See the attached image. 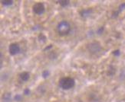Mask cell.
Here are the masks:
<instances>
[{"mask_svg":"<svg viewBox=\"0 0 125 102\" xmlns=\"http://www.w3.org/2000/svg\"><path fill=\"white\" fill-rule=\"evenodd\" d=\"M57 31L60 36H66L71 31V25L67 21H60L57 26Z\"/></svg>","mask_w":125,"mask_h":102,"instance_id":"cell-1","label":"cell"},{"mask_svg":"<svg viewBox=\"0 0 125 102\" xmlns=\"http://www.w3.org/2000/svg\"><path fill=\"white\" fill-rule=\"evenodd\" d=\"M104 31V27H100V28L97 30V34L98 35H101L103 34V32Z\"/></svg>","mask_w":125,"mask_h":102,"instance_id":"cell-14","label":"cell"},{"mask_svg":"<svg viewBox=\"0 0 125 102\" xmlns=\"http://www.w3.org/2000/svg\"><path fill=\"white\" fill-rule=\"evenodd\" d=\"M115 72H116V69H115V68L113 66H109V69H108V70H107V75H108V76H113L115 74Z\"/></svg>","mask_w":125,"mask_h":102,"instance_id":"cell-8","label":"cell"},{"mask_svg":"<svg viewBox=\"0 0 125 102\" xmlns=\"http://www.w3.org/2000/svg\"><path fill=\"white\" fill-rule=\"evenodd\" d=\"M59 87L64 90H69L72 88L74 85L75 81L74 79L71 77H64L59 80Z\"/></svg>","mask_w":125,"mask_h":102,"instance_id":"cell-2","label":"cell"},{"mask_svg":"<svg viewBox=\"0 0 125 102\" xmlns=\"http://www.w3.org/2000/svg\"><path fill=\"white\" fill-rule=\"evenodd\" d=\"M92 13V9L91 8H85L81 10L80 12V15L82 18H88L91 15Z\"/></svg>","mask_w":125,"mask_h":102,"instance_id":"cell-6","label":"cell"},{"mask_svg":"<svg viewBox=\"0 0 125 102\" xmlns=\"http://www.w3.org/2000/svg\"><path fill=\"white\" fill-rule=\"evenodd\" d=\"M14 99L16 101H22V96H21V94H16L15 96Z\"/></svg>","mask_w":125,"mask_h":102,"instance_id":"cell-15","label":"cell"},{"mask_svg":"<svg viewBox=\"0 0 125 102\" xmlns=\"http://www.w3.org/2000/svg\"><path fill=\"white\" fill-rule=\"evenodd\" d=\"M51 48H52V45H49V47H47L44 50H48L49 49H51Z\"/></svg>","mask_w":125,"mask_h":102,"instance_id":"cell-20","label":"cell"},{"mask_svg":"<svg viewBox=\"0 0 125 102\" xmlns=\"http://www.w3.org/2000/svg\"><path fill=\"white\" fill-rule=\"evenodd\" d=\"M49 75H50L49 71H48V70H45V71H43L42 76V77L44 78H48V76H49Z\"/></svg>","mask_w":125,"mask_h":102,"instance_id":"cell-13","label":"cell"},{"mask_svg":"<svg viewBox=\"0 0 125 102\" xmlns=\"http://www.w3.org/2000/svg\"><path fill=\"white\" fill-rule=\"evenodd\" d=\"M9 51L12 56H15L16 54H18L20 52V46L18 44H15V43L10 44L9 47Z\"/></svg>","mask_w":125,"mask_h":102,"instance_id":"cell-5","label":"cell"},{"mask_svg":"<svg viewBox=\"0 0 125 102\" xmlns=\"http://www.w3.org/2000/svg\"><path fill=\"white\" fill-rule=\"evenodd\" d=\"M119 13H120V12H119L118 10L115 11V12H114L113 14H112V18H117L118 16V15H119Z\"/></svg>","mask_w":125,"mask_h":102,"instance_id":"cell-18","label":"cell"},{"mask_svg":"<svg viewBox=\"0 0 125 102\" xmlns=\"http://www.w3.org/2000/svg\"><path fill=\"white\" fill-rule=\"evenodd\" d=\"M24 94H25V95H29L30 94V90H29V88H25V90H24Z\"/></svg>","mask_w":125,"mask_h":102,"instance_id":"cell-19","label":"cell"},{"mask_svg":"<svg viewBox=\"0 0 125 102\" xmlns=\"http://www.w3.org/2000/svg\"><path fill=\"white\" fill-rule=\"evenodd\" d=\"M113 54H114V56L118 57V56H120V55H121V51L119 50H115L113 52Z\"/></svg>","mask_w":125,"mask_h":102,"instance_id":"cell-16","label":"cell"},{"mask_svg":"<svg viewBox=\"0 0 125 102\" xmlns=\"http://www.w3.org/2000/svg\"><path fill=\"white\" fill-rule=\"evenodd\" d=\"M125 9V3H121V5H120V6H119V8H118V11L119 12H122L123 10Z\"/></svg>","mask_w":125,"mask_h":102,"instance_id":"cell-17","label":"cell"},{"mask_svg":"<svg viewBox=\"0 0 125 102\" xmlns=\"http://www.w3.org/2000/svg\"><path fill=\"white\" fill-rule=\"evenodd\" d=\"M1 2L5 6H9V5H12L13 4V1H11V0H9V1H1Z\"/></svg>","mask_w":125,"mask_h":102,"instance_id":"cell-12","label":"cell"},{"mask_svg":"<svg viewBox=\"0 0 125 102\" xmlns=\"http://www.w3.org/2000/svg\"><path fill=\"white\" fill-rule=\"evenodd\" d=\"M19 76L22 82H27L30 78V74L28 72H23L20 74Z\"/></svg>","mask_w":125,"mask_h":102,"instance_id":"cell-7","label":"cell"},{"mask_svg":"<svg viewBox=\"0 0 125 102\" xmlns=\"http://www.w3.org/2000/svg\"><path fill=\"white\" fill-rule=\"evenodd\" d=\"M11 96H12V94H11L10 93H5L3 94V100L4 101H11Z\"/></svg>","mask_w":125,"mask_h":102,"instance_id":"cell-10","label":"cell"},{"mask_svg":"<svg viewBox=\"0 0 125 102\" xmlns=\"http://www.w3.org/2000/svg\"><path fill=\"white\" fill-rule=\"evenodd\" d=\"M69 1H68V0H61V1H58V3L60 4L61 6L62 7H66L68 6V5H69Z\"/></svg>","mask_w":125,"mask_h":102,"instance_id":"cell-11","label":"cell"},{"mask_svg":"<svg viewBox=\"0 0 125 102\" xmlns=\"http://www.w3.org/2000/svg\"><path fill=\"white\" fill-rule=\"evenodd\" d=\"M88 50L92 53V54H96V53H99L101 50V46L98 42H91L88 44Z\"/></svg>","mask_w":125,"mask_h":102,"instance_id":"cell-3","label":"cell"},{"mask_svg":"<svg viewBox=\"0 0 125 102\" xmlns=\"http://www.w3.org/2000/svg\"><path fill=\"white\" fill-rule=\"evenodd\" d=\"M32 9H33V12L36 14V15H41L43 13L45 12V7L43 3L42 2H37L35 3L33 7H32Z\"/></svg>","mask_w":125,"mask_h":102,"instance_id":"cell-4","label":"cell"},{"mask_svg":"<svg viewBox=\"0 0 125 102\" xmlns=\"http://www.w3.org/2000/svg\"><path fill=\"white\" fill-rule=\"evenodd\" d=\"M38 39H39V40L41 42V43H45L46 42V40H47V37L44 34H40L39 36H38Z\"/></svg>","mask_w":125,"mask_h":102,"instance_id":"cell-9","label":"cell"}]
</instances>
